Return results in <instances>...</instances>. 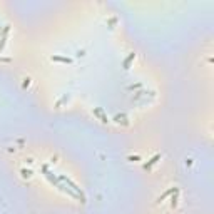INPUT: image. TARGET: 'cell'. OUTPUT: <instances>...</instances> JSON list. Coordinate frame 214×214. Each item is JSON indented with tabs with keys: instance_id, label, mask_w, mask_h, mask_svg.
Returning <instances> with one entry per match:
<instances>
[{
	"instance_id": "cell-4",
	"label": "cell",
	"mask_w": 214,
	"mask_h": 214,
	"mask_svg": "<svg viewBox=\"0 0 214 214\" xmlns=\"http://www.w3.org/2000/svg\"><path fill=\"white\" fill-rule=\"evenodd\" d=\"M52 60L54 62H62V64H70L72 59H69V57H60V55H52Z\"/></svg>"
},
{
	"instance_id": "cell-7",
	"label": "cell",
	"mask_w": 214,
	"mask_h": 214,
	"mask_svg": "<svg viewBox=\"0 0 214 214\" xmlns=\"http://www.w3.org/2000/svg\"><path fill=\"white\" fill-rule=\"evenodd\" d=\"M177 194H179V189L176 187V191H174V196L171 197V208H176V206H177Z\"/></svg>"
},
{
	"instance_id": "cell-1",
	"label": "cell",
	"mask_w": 214,
	"mask_h": 214,
	"mask_svg": "<svg viewBox=\"0 0 214 214\" xmlns=\"http://www.w3.org/2000/svg\"><path fill=\"white\" fill-rule=\"evenodd\" d=\"M60 181H62V182H65V184H69V186L72 187V191H74V192H77L79 196H80V199H82V201H85V197H84V194H82V191H80V187H77V184H75V182H72L69 177H65V176H60Z\"/></svg>"
},
{
	"instance_id": "cell-9",
	"label": "cell",
	"mask_w": 214,
	"mask_h": 214,
	"mask_svg": "<svg viewBox=\"0 0 214 214\" xmlns=\"http://www.w3.org/2000/svg\"><path fill=\"white\" fill-rule=\"evenodd\" d=\"M116 121L119 122V124L122 122L124 125H127V124H129V122H127V119H125V116H124V114H121V116H116Z\"/></svg>"
},
{
	"instance_id": "cell-11",
	"label": "cell",
	"mask_w": 214,
	"mask_h": 214,
	"mask_svg": "<svg viewBox=\"0 0 214 214\" xmlns=\"http://www.w3.org/2000/svg\"><path fill=\"white\" fill-rule=\"evenodd\" d=\"M30 84V79H25V82H24V87H27Z\"/></svg>"
},
{
	"instance_id": "cell-5",
	"label": "cell",
	"mask_w": 214,
	"mask_h": 214,
	"mask_svg": "<svg viewBox=\"0 0 214 214\" xmlns=\"http://www.w3.org/2000/svg\"><path fill=\"white\" fill-rule=\"evenodd\" d=\"M134 59H136V54H134V52H131L127 57H125L124 64H122V65H124V69H129V65H131V62H132Z\"/></svg>"
},
{
	"instance_id": "cell-8",
	"label": "cell",
	"mask_w": 214,
	"mask_h": 214,
	"mask_svg": "<svg viewBox=\"0 0 214 214\" xmlns=\"http://www.w3.org/2000/svg\"><path fill=\"white\" fill-rule=\"evenodd\" d=\"M7 32H9V25L3 29V35H2V40H0V50H2L3 45H5V35H7Z\"/></svg>"
},
{
	"instance_id": "cell-6",
	"label": "cell",
	"mask_w": 214,
	"mask_h": 214,
	"mask_svg": "<svg viewBox=\"0 0 214 214\" xmlns=\"http://www.w3.org/2000/svg\"><path fill=\"white\" fill-rule=\"evenodd\" d=\"M174 191H176V187H171L169 191H166V192H164V194H160V196H159V199H157V202H162L164 199H166V197H169L171 194L174 192Z\"/></svg>"
},
{
	"instance_id": "cell-10",
	"label": "cell",
	"mask_w": 214,
	"mask_h": 214,
	"mask_svg": "<svg viewBox=\"0 0 214 214\" xmlns=\"http://www.w3.org/2000/svg\"><path fill=\"white\" fill-rule=\"evenodd\" d=\"M22 176H24V177H30V176H32V171H29V169H22Z\"/></svg>"
},
{
	"instance_id": "cell-2",
	"label": "cell",
	"mask_w": 214,
	"mask_h": 214,
	"mask_svg": "<svg viewBox=\"0 0 214 214\" xmlns=\"http://www.w3.org/2000/svg\"><path fill=\"white\" fill-rule=\"evenodd\" d=\"M94 116H97L99 119H101V122H104V124H107V122H109L107 116L104 114V110H102V107H94Z\"/></svg>"
},
{
	"instance_id": "cell-3",
	"label": "cell",
	"mask_w": 214,
	"mask_h": 214,
	"mask_svg": "<svg viewBox=\"0 0 214 214\" xmlns=\"http://www.w3.org/2000/svg\"><path fill=\"white\" fill-rule=\"evenodd\" d=\"M159 159H160V154H156V156H152V157L149 159V162H146V164H144V169H146V171H149V169H151V167L154 166L156 162H157Z\"/></svg>"
}]
</instances>
